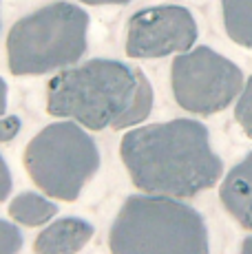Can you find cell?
Masks as SVG:
<instances>
[{
    "label": "cell",
    "mask_w": 252,
    "mask_h": 254,
    "mask_svg": "<svg viewBox=\"0 0 252 254\" xmlns=\"http://www.w3.org/2000/svg\"><path fill=\"white\" fill-rule=\"evenodd\" d=\"M120 153L133 184L148 194L195 197L219 182L224 170L208 128L195 120L135 128L124 135Z\"/></svg>",
    "instance_id": "cell-1"
},
{
    "label": "cell",
    "mask_w": 252,
    "mask_h": 254,
    "mask_svg": "<svg viewBox=\"0 0 252 254\" xmlns=\"http://www.w3.org/2000/svg\"><path fill=\"white\" fill-rule=\"evenodd\" d=\"M153 89L139 69L95 58L51 77L47 111L91 130L128 128L151 115Z\"/></svg>",
    "instance_id": "cell-2"
},
{
    "label": "cell",
    "mask_w": 252,
    "mask_h": 254,
    "mask_svg": "<svg viewBox=\"0 0 252 254\" xmlns=\"http://www.w3.org/2000/svg\"><path fill=\"white\" fill-rule=\"evenodd\" d=\"M113 254H210L201 214L175 197L133 194L111 228Z\"/></svg>",
    "instance_id": "cell-3"
},
{
    "label": "cell",
    "mask_w": 252,
    "mask_h": 254,
    "mask_svg": "<svg viewBox=\"0 0 252 254\" xmlns=\"http://www.w3.org/2000/svg\"><path fill=\"white\" fill-rule=\"evenodd\" d=\"M89 45V13L73 2L58 0L20 18L7 38L13 75H42L73 66Z\"/></svg>",
    "instance_id": "cell-4"
},
{
    "label": "cell",
    "mask_w": 252,
    "mask_h": 254,
    "mask_svg": "<svg viewBox=\"0 0 252 254\" xmlns=\"http://www.w3.org/2000/svg\"><path fill=\"white\" fill-rule=\"evenodd\" d=\"M25 166L36 186L49 197L73 201L98 173L100 150L84 126L71 120L56 122L27 144Z\"/></svg>",
    "instance_id": "cell-5"
},
{
    "label": "cell",
    "mask_w": 252,
    "mask_h": 254,
    "mask_svg": "<svg viewBox=\"0 0 252 254\" xmlns=\"http://www.w3.org/2000/svg\"><path fill=\"white\" fill-rule=\"evenodd\" d=\"M171 80L177 104L197 115L228 109L246 84L239 66L210 47L179 53L173 62Z\"/></svg>",
    "instance_id": "cell-6"
},
{
    "label": "cell",
    "mask_w": 252,
    "mask_h": 254,
    "mask_svg": "<svg viewBox=\"0 0 252 254\" xmlns=\"http://www.w3.org/2000/svg\"><path fill=\"white\" fill-rule=\"evenodd\" d=\"M126 56L164 58L190 51L197 40V22L186 7L157 4L139 9L126 27Z\"/></svg>",
    "instance_id": "cell-7"
},
{
    "label": "cell",
    "mask_w": 252,
    "mask_h": 254,
    "mask_svg": "<svg viewBox=\"0 0 252 254\" xmlns=\"http://www.w3.org/2000/svg\"><path fill=\"white\" fill-rule=\"evenodd\" d=\"M93 226L84 219L66 217L60 221H53L38 234L36 254H75L93 239Z\"/></svg>",
    "instance_id": "cell-8"
},
{
    "label": "cell",
    "mask_w": 252,
    "mask_h": 254,
    "mask_svg": "<svg viewBox=\"0 0 252 254\" xmlns=\"http://www.w3.org/2000/svg\"><path fill=\"white\" fill-rule=\"evenodd\" d=\"M221 201L241 226L252 230V150L226 175L221 184Z\"/></svg>",
    "instance_id": "cell-9"
},
{
    "label": "cell",
    "mask_w": 252,
    "mask_h": 254,
    "mask_svg": "<svg viewBox=\"0 0 252 254\" xmlns=\"http://www.w3.org/2000/svg\"><path fill=\"white\" fill-rule=\"evenodd\" d=\"M56 203L38 192H20L9 206V214H11L13 221L29 228L49 223L56 217Z\"/></svg>",
    "instance_id": "cell-10"
},
{
    "label": "cell",
    "mask_w": 252,
    "mask_h": 254,
    "mask_svg": "<svg viewBox=\"0 0 252 254\" xmlns=\"http://www.w3.org/2000/svg\"><path fill=\"white\" fill-rule=\"evenodd\" d=\"M221 11L230 40L252 49V0H221Z\"/></svg>",
    "instance_id": "cell-11"
},
{
    "label": "cell",
    "mask_w": 252,
    "mask_h": 254,
    "mask_svg": "<svg viewBox=\"0 0 252 254\" xmlns=\"http://www.w3.org/2000/svg\"><path fill=\"white\" fill-rule=\"evenodd\" d=\"M235 117H237V122H239V126L244 128V133L248 135V137H252V75L246 80L244 89L239 93Z\"/></svg>",
    "instance_id": "cell-12"
},
{
    "label": "cell",
    "mask_w": 252,
    "mask_h": 254,
    "mask_svg": "<svg viewBox=\"0 0 252 254\" xmlns=\"http://www.w3.org/2000/svg\"><path fill=\"white\" fill-rule=\"evenodd\" d=\"M22 248V234L13 223L0 219V254H18Z\"/></svg>",
    "instance_id": "cell-13"
},
{
    "label": "cell",
    "mask_w": 252,
    "mask_h": 254,
    "mask_svg": "<svg viewBox=\"0 0 252 254\" xmlns=\"http://www.w3.org/2000/svg\"><path fill=\"white\" fill-rule=\"evenodd\" d=\"M20 133V117H0V141H9Z\"/></svg>",
    "instance_id": "cell-14"
},
{
    "label": "cell",
    "mask_w": 252,
    "mask_h": 254,
    "mask_svg": "<svg viewBox=\"0 0 252 254\" xmlns=\"http://www.w3.org/2000/svg\"><path fill=\"white\" fill-rule=\"evenodd\" d=\"M9 192H11V173H9L7 162L0 155V201H4L9 197Z\"/></svg>",
    "instance_id": "cell-15"
},
{
    "label": "cell",
    "mask_w": 252,
    "mask_h": 254,
    "mask_svg": "<svg viewBox=\"0 0 252 254\" xmlns=\"http://www.w3.org/2000/svg\"><path fill=\"white\" fill-rule=\"evenodd\" d=\"M4 109H7V84L0 77V117L4 115Z\"/></svg>",
    "instance_id": "cell-16"
},
{
    "label": "cell",
    "mask_w": 252,
    "mask_h": 254,
    "mask_svg": "<svg viewBox=\"0 0 252 254\" xmlns=\"http://www.w3.org/2000/svg\"><path fill=\"white\" fill-rule=\"evenodd\" d=\"M80 2H86V4H126L130 0H80Z\"/></svg>",
    "instance_id": "cell-17"
},
{
    "label": "cell",
    "mask_w": 252,
    "mask_h": 254,
    "mask_svg": "<svg viewBox=\"0 0 252 254\" xmlns=\"http://www.w3.org/2000/svg\"><path fill=\"white\" fill-rule=\"evenodd\" d=\"M241 254H252V237H248L241 246Z\"/></svg>",
    "instance_id": "cell-18"
}]
</instances>
